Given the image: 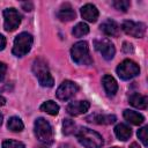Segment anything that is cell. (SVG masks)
<instances>
[{
	"instance_id": "1",
	"label": "cell",
	"mask_w": 148,
	"mask_h": 148,
	"mask_svg": "<svg viewBox=\"0 0 148 148\" xmlns=\"http://www.w3.org/2000/svg\"><path fill=\"white\" fill-rule=\"evenodd\" d=\"M77 141L86 148H101L103 146V138L99 133L87 128L82 127L75 132Z\"/></svg>"
},
{
	"instance_id": "2",
	"label": "cell",
	"mask_w": 148,
	"mask_h": 148,
	"mask_svg": "<svg viewBox=\"0 0 148 148\" xmlns=\"http://www.w3.org/2000/svg\"><path fill=\"white\" fill-rule=\"evenodd\" d=\"M32 72L36 75V77L38 79V82L40 83L42 87H52L53 86V83H54L53 77H52L49 66L44 59H42V58L35 59V61L32 64Z\"/></svg>"
},
{
	"instance_id": "3",
	"label": "cell",
	"mask_w": 148,
	"mask_h": 148,
	"mask_svg": "<svg viewBox=\"0 0 148 148\" xmlns=\"http://www.w3.org/2000/svg\"><path fill=\"white\" fill-rule=\"evenodd\" d=\"M71 56L74 62L77 65H91L92 59L89 53L88 43L84 40L75 43L71 49Z\"/></svg>"
},
{
	"instance_id": "4",
	"label": "cell",
	"mask_w": 148,
	"mask_h": 148,
	"mask_svg": "<svg viewBox=\"0 0 148 148\" xmlns=\"http://www.w3.org/2000/svg\"><path fill=\"white\" fill-rule=\"evenodd\" d=\"M34 43V38L28 32H21L18 34L15 39H14V45H13V54L16 57H23L25 56L32 46Z\"/></svg>"
},
{
	"instance_id": "5",
	"label": "cell",
	"mask_w": 148,
	"mask_h": 148,
	"mask_svg": "<svg viewBox=\"0 0 148 148\" xmlns=\"http://www.w3.org/2000/svg\"><path fill=\"white\" fill-rule=\"evenodd\" d=\"M35 135L44 145H49L53 141V128L47 120L38 118L35 121Z\"/></svg>"
},
{
	"instance_id": "6",
	"label": "cell",
	"mask_w": 148,
	"mask_h": 148,
	"mask_svg": "<svg viewBox=\"0 0 148 148\" xmlns=\"http://www.w3.org/2000/svg\"><path fill=\"white\" fill-rule=\"evenodd\" d=\"M139 73H140L139 65L130 59L121 61L117 67V74L123 80H131L135 77Z\"/></svg>"
},
{
	"instance_id": "7",
	"label": "cell",
	"mask_w": 148,
	"mask_h": 148,
	"mask_svg": "<svg viewBox=\"0 0 148 148\" xmlns=\"http://www.w3.org/2000/svg\"><path fill=\"white\" fill-rule=\"evenodd\" d=\"M22 16L15 8H7L3 10V28L6 31H14L18 28Z\"/></svg>"
},
{
	"instance_id": "8",
	"label": "cell",
	"mask_w": 148,
	"mask_h": 148,
	"mask_svg": "<svg viewBox=\"0 0 148 148\" xmlns=\"http://www.w3.org/2000/svg\"><path fill=\"white\" fill-rule=\"evenodd\" d=\"M121 29L125 34L135 38H142L146 35V24L142 22H134L127 20L123 22Z\"/></svg>"
},
{
	"instance_id": "9",
	"label": "cell",
	"mask_w": 148,
	"mask_h": 148,
	"mask_svg": "<svg viewBox=\"0 0 148 148\" xmlns=\"http://www.w3.org/2000/svg\"><path fill=\"white\" fill-rule=\"evenodd\" d=\"M77 90H79V86L75 82L66 80L58 87L56 95L60 101H68L77 92Z\"/></svg>"
},
{
	"instance_id": "10",
	"label": "cell",
	"mask_w": 148,
	"mask_h": 148,
	"mask_svg": "<svg viewBox=\"0 0 148 148\" xmlns=\"http://www.w3.org/2000/svg\"><path fill=\"white\" fill-rule=\"evenodd\" d=\"M94 46L95 49L103 56L105 60H111L116 53L114 45L108 39V38H99L94 40Z\"/></svg>"
},
{
	"instance_id": "11",
	"label": "cell",
	"mask_w": 148,
	"mask_h": 148,
	"mask_svg": "<svg viewBox=\"0 0 148 148\" xmlns=\"http://www.w3.org/2000/svg\"><path fill=\"white\" fill-rule=\"evenodd\" d=\"M90 108V103L88 101H75V102H71L67 108L66 111L71 114V116H79L82 113H86Z\"/></svg>"
},
{
	"instance_id": "12",
	"label": "cell",
	"mask_w": 148,
	"mask_h": 148,
	"mask_svg": "<svg viewBox=\"0 0 148 148\" xmlns=\"http://www.w3.org/2000/svg\"><path fill=\"white\" fill-rule=\"evenodd\" d=\"M98 15H99L98 9L91 3H87L81 8V16L88 22H91V23L96 22L98 18Z\"/></svg>"
},
{
	"instance_id": "13",
	"label": "cell",
	"mask_w": 148,
	"mask_h": 148,
	"mask_svg": "<svg viewBox=\"0 0 148 148\" xmlns=\"http://www.w3.org/2000/svg\"><path fill=\"white\" fill-rule=\"evenodd\" d=\"M101 30L106 35V36H111V37H116L118 36V32H119V27L118 24L111 20V18H108L105 20L104 22H102V24L99 25Z\"/></svg>"
},
{
	"instance_id": "14",
	"label": "cell",
	"mask_w": 148,
	"mask_h": 148,
	"mask_svg": "<svg viewBox=\"0 0 148 148\" xmlns=\"http://www.w3.org/2000/svg\"><path fill=\"white\" fill-rule=\"evenodd\" d=\"M88 121L90 123H95V124H98V125H109V124H113L117 118L116 116L113 114H91L87 118Z\"/></svg>"
},
{
	"instance_id": "15",
	"label": "cell",
	"mask_w": 148,
	"mask_h": 148,
	"mask_svg": "<svg viewBox=\"0 0 148 148\" xmlns=\"http://www.w3.org/2000/svg\"><path fill=\"white\" fill-rule=\"evenodd\" d=\"M102 83H103V87H104L105 92L109 96H113L117 92V90H118V83H117V81L114 80L113 76H111L109 74L104 75L103 79H102Z\"/></svg>"
},
{
	"instance_id": "16",
	"label": "cell",
	"mask_w": 148,
	"mask_h": 148,
	"mask_svg": "<svg viewBox=\"0 0 148 148\" xmlns=\"http://www.w3.org/2000/svg\"><path fill=\"white\" fill-rule=\"evenodd\" d=\"M58 18L62 22H68V21H72L75 18V10L71 7V5L68 3H65L61 6V8L59 9L58 12Z\"/></svg>"
},
{
	"instance_id": "17",
	"label": "cell",
	"mask_w": 148,
	"mask_h": 148,
	"mask_svg": "<svg viewBox=\"0 0 148 148\" xmlns=\"http://www.w3.org/2000/svg\"><path fill=\"white\" fill-rule=\"evenodd\" d=\"M130 104L136 109H146L147 108V104H148V97L145 96V95H141V94H138V92H134L130 96V99H128Z\"/></svg>"
},
{
	"instance_id": "18",
	"label": "cell",
	"mask_w": 148,
	"mask_h": 148,
	"mask_svg": "<svg viewBox=\"0 0 148 148\" xmlns=\"http://www.w3.org/2000/svg\"><path fill=\"white\" fill-rule=\"evenodd\" d=\"M123 116L128 123H131L133 125H140L145 120V118L141 113H139L136 111H132V110H124Z\"/></svg>"
},
{
	"instance_id": "19",
	"label": "cell",
	"mask_w": 148,
	"mask_h": 148,
	"mask_svg": "<svg viewBox=\"0 0 148 148\" xmlns=\"http://www.w3.org/2000/svg\"><path fill=\"white\" fill-rule=\"evenodd\" d=\"M114 134L116 136L121 140V141H126L130 139V136L132 135V130L125 125V124H118L116 127H114Z\"/></svg>"
},
{
	"instance_id": "20",
	"label": "cell",
	"mask_w": 148,
	"mask_h": 148,
	"mask_svg": "<svg viewBox=\"0 0 148 148\" xmlns=\"http://www.w3.org/2000/svg\"><path fill=\"white\" fill-rule=\"evenodd\" d=\"M40 111H44L51 116H56L59 112V105L53 101H46L40 105Z\"/></svg>"
},
{
	"instance_id": "21",
	"label": "cell",
	"mask_w": 148,
	"mask_h": 148,
	"mask_svg": "<svg viewBox=\"0 0 148 148\" xmlns=\"http://www.w3.org/2000/svg\"><path fill=\"white\" fill-rule=\"evenodd\" d=\"M7 127L12 131V132H21L23 128H24V125L22 123V120L18 118V117H10L8 119V123H7Z\"/></svg>"
},
{
	"instance_id": "22",
	"label": "cell",
	"mask_w": 148,
	"mask_h": 148,
	"mask_svg": "<svg viewBox=\"0 0 148 148\" xmlns=\"http://www.w3.org/2000/svg\"><path fill=\"white\" fill-rule=\"evenodd\" d=\"M89 32V27L87 23L84 22H79L74 28H73V31L72 34L75 36V37H82L84 35H87Z\"/></svg>"
},
{
	"instance_id": "23",
	"label": "cell",
	"mask_w": 148,
	"mask_h": 148,
	"mask_svg": "<svg viewBox=\"0 0 148 148\" xmlns=\"http://www.w3.org/2000/svg\"><path fill=\"white\" fill-rule=\"evenodd\" d=\"M75 123L72 120V119H65L64 123H62V128H64V133L66 135H69V134H73L75 132Z\"/></svg>"
},
{
	"instance_id": "24",
	"label": "cell",
	"mask_w": 148,
	"mask_h": 148,
	"mask_svg": "<svg viewBox=\"0 0 148 148\" xmlns=\"http://www.w3.org/2000/svg\"><path fill=\"white\" fill-rule=\"evenodd\" d=\"M130 5H131V2H130L128 0H116V1L112 2V6H113L116 9L121 10V12H126V10L128 9Z\"/></svg>"
},
{
	"instance_id": "25",
	"label": "cell",
	"mask_w": 148,
	"mask_h": 148,
	"mask_svg": "<svg viewBox=\"0 0 148 148\" xmlns=\"http://www.w3.org/2000/svg\"><path fill=\"white\" fill-rule=\"evenodd\" d=\"M2 148H25L24 143L16 140H5L2 142Z\"/></svg>"
},
{
	"instance_id": "26",
	"label": "cell",
	"mask_w": 148,
	"mask_h": 148,
	"mask_svg": "<svg viewBox=\"0 0 148 148\" xmlns=\"http://www.w3.org/2000/svg\"><path fill=\"white\" fill-rule=\"evenodd\" d=\"M138 138L143 143V146H147V126H143L138 131Z\"/></svg>"
},
{
	"instance_id": "27",
	"label": "cell",
	"mask_w": 148,
	"mask_h": 148,
	"mask_svg": "<svg viewBox=\"0 0 148 148\" xmlns=\"http://www.w3.org/2000/svg\"><path fill=\"white\" fill-rule=\"evenodd\" d=\"M6 71H7V66L0 61V81H2L5 79V75H6Z\"/></svg>"
},
{
	"instance_id": "28",
	"label": "cell",
	"mask_w": 148,
	"mask_h": 148,
	"mask_svg": "<svg viewBox=\"0 0 148 148\" xmlns=\"http://www.w3.org/2000/svg\"><path fill=\"white\" fill-rule=\"evenodd\" d=\"M22 7H23L24 10L30 12V10L32 9V3H31V2H23V3H22Z\"/></svg>"
},
{
	"instance_id": "29",
	"label": "cell",
	"mask_w": 148,
	"mask_h": 148,
	"mask_svg": "<svg viewBox=\"0 0 148 148\" xmlns=\"http://www.w3.org/2000/svg\"><path fill=\"white\" fill-rule=\"evenodd\" d=\"M5 46H6V38L2 35H0V51H2Z\"/></svg>"
},
{
	"instance_id": "30",
	"label": "cell",
	"mask_w": 148,
	"mask_h": 148,
	"mask_svg": "<svg viewBox=\"0 0 148 148\" xmlns=\"http://www.w3.org/2000/svg\"><path fill=\"white\" fill-rule=\"evenodd\" d=\"M5 103H6V98H5L2 95H0V106L5 105Z\"/></svg>"
},
{
	"instance_id": "31",
	"label": "cell",
	"mask_w": 148,
	"mask_h": 148,
	"mask_svg": "<svg viewBox=\"0 0 148 148\" xmlns=\"http://www.w3.org/2000/svg\"><path fill=\"white\" fill-rule=\"evenodd\" d=\"M130 148H140V147H139V145H138V143L133 142V143L131 145V147H130Z\"/></svg>"
},
{
	"instance_id": "32",
	"label": "cell",
	"mask_w": 148,
	"mask_h": 148,
	"mask_svg": "<svg viewBox=\"0 0 148 148\" xmlns=\"http://www.w3.org/2000/svg\"><path fill=\"white\" fill-rule=\"evenodd\" d=\"M2 120H3V116H2L1 113H0V125L2 124Z\"/></svg>"
},
{
	"instance_id": "33",
	"label": "cell",
	"mask_w": 148,
	"mask_h": 148,
	"mask_svg": "<svg viewBox=\"0 0 148 148\" xmlns=\"http://www.w3.org/2000/svg\"><path fill=\"white\" fill-rule=\"evenodd\" d=\"M39 148H49V147H47V145H44V146H40Z\"/></svg>"
},
{
	"instance_id": "34",
	"label": "cell",
	"mask_w": 148,
	"mask_h": 148,
	"mask_svg": "<svg viewBox=\"0 0 148 148\" xmlns=\"http://www.w3.org/2000/svg\"><path fill=\"white\" fill-rule=\"evenodd\" d=\"M112 148H119V147H112Z\"/></svg>"
}]
</instances>
